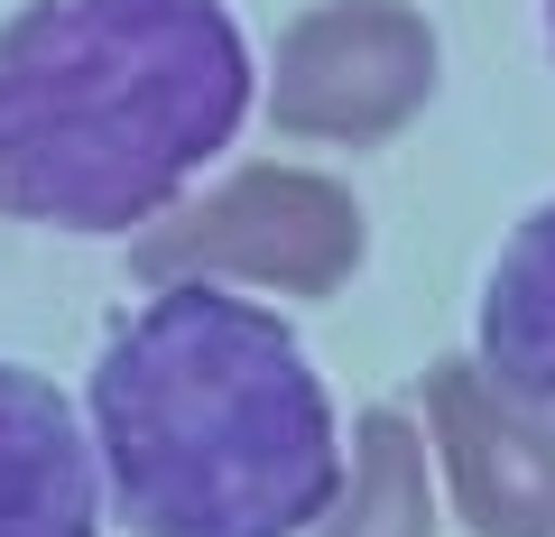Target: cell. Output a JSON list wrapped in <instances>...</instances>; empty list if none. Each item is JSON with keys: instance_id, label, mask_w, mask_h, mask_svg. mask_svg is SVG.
<instances>
[{"instance_id": "6da1fadb", "label": "cell", "mask_w": 555, "mask_h": 537, "mask_svg": "<svg viewBox=\"0 0 555 537\" xmlns=\"http://www.w3.org/2000/svg\"><path fill=\"white\" fill-rule=\"evenodd\" d=\"M93 445L139 537H297L343 491L334 398L269 306L167 279L93 361Z\"/></svg>"}, {"instance_id": "7a4b0ae2", "label": "cell", "mask_w": 555, "mask_h": 537, "mask_svg": "<svg viewBox=\"0 0 555 537\" xmlns=\"http://www.w3.org/2000/svg\"><path fill=\"white\" fill-rule=\"evenodd\" d=\"M250 47L222 0H28L0 28V214L139 232L232 149Z\"/></svg>"}, {"instance_id": "3957f363", "label": "cell", "mask_w": 555, "mask_h": 537, "mask_svg": "<svg viewBox=\"0 0 555 537\" xmlns=\"http://www.w3.org/2000/svg\"><path fill=\"white\" fill-rule=\"evenodd\" d=\"M361 259V214L315 167H241L222 195L139 232V279H241L278 297H334Z\"/></svg>"}, {"instance_id": "277c9868", "label": "cell", "mask_w": 555, "mask_h": 537, "mask_svg": "<svg viewBox=\"0 0 555 537\" xmlns=\"http://www.w3.org/2000/svg\"><path fill=\"white\" fill-rule=\"evenodd\" d=\"M436 93V28L408 0H315L269 75V120L287 140H389Z\"/></svg>"}, {"instance_id": "5b68a950", "label": "cell", "mask_w": 555, "mask_h": 537, "mask_svg": "<svg viewBox=\"0 0 555 537\" xmlns=\"http://www.w3.org/2000/svg\"><path fill=\"white\" fill-rule=\"evenodd\" d=\"M426 426H436L444 482L473 537H555V418L500 389L481 361L426 371Z\"/></svg>"}, {"instance_id": "8992f818", "label": "cell", "mask_w": 555, "mask_h": 537, "mask_svg": "<svg viewBox=\"0 0 555 537\" xmlns=\"http://www.w3.org/2000/svg\"><path fill=\"white\" fill-rule=\"evenodd\" d=\"M93 445L56 380L0 361V537H93Z\"/></svg>"}, {"instance_id": "52a82bcc", "label": "cell", "mask_w": 555, "mask_h": 537, "mask_svg": "<svg viewBox=\"0 0 555 537\" xmlns=\"http://www.w3.org/2000/svg\"><path fill=\"white\" fill-rule=\"evenodd\" d=\"M481 371L555 418V204H537L509 232L481 287Z\"/></svg>"}, {"instance_id": "ba28073f", "label": "cell", "mask_w": 555, "mask_h": 537, "mask_svg": "<svg viewBox=\"0 0 555 537\" xmlns=\"http://www.w3.org/2000/svg\"><path fill=\"white\" fill-rule=\"evenodd\" d=\"M315 537H436V500H426V436L398 408H371L352 426V473H343L334 510Z\"/></svg>"}, {"instance_id": "9c48e42d", "label": "cell", "mask_w": 555, "mask_h": 537, "mask_svg": "<svg viewBox=\"0 0 555 537\" xmlns=\"http://www.w3.org/2000/svg\"><path fill=\"white\" fill-rule=\"evenodd\" d=\"M546 20H555V0H546Z\"/></svg>"}]
</instances>
